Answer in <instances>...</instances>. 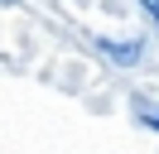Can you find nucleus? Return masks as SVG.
Listing matches in <instances>:
<instances>
[{
  "label": "nucleus",
  "mask_w": 159,
  "mask_h": 154,
  "mask_svg": "<svg viewBox=\"0 0 159 154\" xmlns=\"http://www.w3.org/2000/svg\"><path fill=\"white\" fill-rule=\"evenodd\" d=\"M140 5H145L149 15H154V24H159V0H140Z\"/></svg>",
  "instance_id": "obj_1"
},
{
  "label": "nucleus",
  "mask_w": 159,
  "mask_h": 154,
  "mask_svg": "<svg viewBox=\"0 0 159 154\" xmlns=\"http://www.w3.org/2000/svg\"><path fill=\"white\" fill-rule=\"evenodd\" d=\"M145 120H149V125H154V130H159V111H145Z\"/></svg>",
  "instance_id": "obj_2"
}]
</instances>
